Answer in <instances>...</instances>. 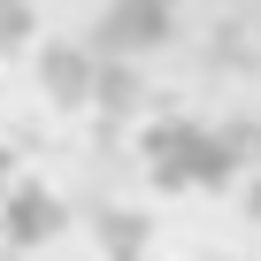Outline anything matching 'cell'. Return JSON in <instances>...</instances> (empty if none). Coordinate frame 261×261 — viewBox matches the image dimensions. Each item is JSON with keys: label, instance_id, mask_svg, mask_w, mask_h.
Listing matches in <instances>:
<instances>
[{"label": "cell", "instance_id": "cell-1", "mask_svg": "<svg viewBox=\"0 0 261 261\" xmlns=\"http://www.w3.org/2000/svg\"><path fill=\"white\" fill-rule=\"evenodd\" d=\"M0 246H8V185H0Z\"/></svg>", "mask_w": 261, "mask_h": 261}]
</instances>
